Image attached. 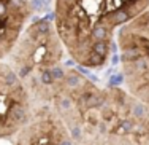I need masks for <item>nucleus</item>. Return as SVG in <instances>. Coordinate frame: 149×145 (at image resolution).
<instances>
[{
  "instance_id": "f257e3e1",
  "label": "nucleus",
  "mask_w": 149,
  "mask_h": 145,
  "mask_svg": "<svg viewBox=\"0 0 149 145\" xmlns=\"http://www.w3.org/2000/svg\"><path fill=\"white\" fill-rule=\"evenodd\" d=\"M52 107L74 145H149V107L118 86L98 88L67 69Z\"/></svg>"
},
{
  "instance_id": "f03ea898",
  "label": "nucleus",
  "mask_w": 149,
  "mask_h": 145,
  "mask_svg": "<svg viewBox=\"0 0 149 145\" xmlns=\"http://www.w3.org/2000/svg\"><path fill=\"white\" fill-rule=\"evenodd\" d=\"M149 10V0H56L54 26L78 65L100 70L114 49V34Z\"/></svg>"
},
{
  "instance_id": "7ed1b4c3",
  "label": "nucleus",
  "mask_w": 149,
  "mask_h": 145,
  "mask_svg": "<svg viewBox=\"0 0 149 145\" xmlns=\"http://www.w3.org/2000/svg\"><path fill=\"white\" fill-rule=\"evenodd\" d=\"M65 53L54 21L38 19L24 29L6 58V64L24 84H29L59 70Z\"/></svg>"
},
{
  "instance_id": "20e7f679",
  "label": "nucleus",
  "mask_w": 149,
  "mask_h": 145,
  "mask_svg": "<svg viewBox=\"0 0 149 145\" xmlns=\"http://www.w3.org/2000/svg\"><path fill=\"white\" fill-rule=\"evenodd\" d=\"M116 42L127 91L149 107V10L124 24Z\"/></svg>"
},
{
  "instance_id": "39448f33",
  "label": "nucleus",
  "mask_w": 149,
  "mask_h": 145,
  "mask_svg": "<svg viewBox=\"0 0 149 145\" xmlns=\"http://www.w3.org/2000/svg\"><path fill=\"white\" fill-rule=\"evenodd\" d=\"M32 113L33 101L26 84L6 62H0V139L15 137Z\"/></svg>"
},
{
  "instance_id": "423d86ee",
  "label": "nucleus",
  "mask_w": 149,
  "mask_h": 145,
  "mask_svg": "<svg viewBox=\"0 0 149 145\" xmlns=\"http://www.w3.org/2000/svg\"><path fill=\"white\" fill-rule=\"evenodd\" d=\"M15 145H74L68 128L52 105H33L26 126L15 136Z\"/></svg>"
},
{
  "instance_id": "0eeeda50",
  "label": "nucleus",
  "mask_w": 149,
  "mask_h": 145,
  "mask_svg": "<svg viewBox=\"0 0 149 145\" xmlns=\"http://www.w3.org/2000/svg\"><path fill=\"white\" fill-rule=\"evenodd\" d=\"M32 15L29 0H0V62L10 56Z\"/></svg>"
}]
</instances>
